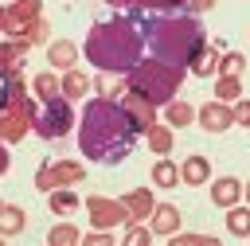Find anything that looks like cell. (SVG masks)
<instances>
[{"label": "cell", "instance_id": "obj_1", "mask_svg": "<svg viewBox=\"0 0 250 246\" xmlns=\"http://www.w3.org/2000/svg\"><path fill=\"white\" fill-rule=\"evenodd\" d=\"M137 144V125L129 121V113L117 105V98H94L82 109V125H78V148L86 160L94 164H117L133 152Z\"/></svg>", "mask_w": 250, "mask_h": 246}, {"label": "cell", "instance_id": "obj_2", "mask_svg": "<svg viewBox=\"0 0 250 246\" xmlns=\"http://www.w3.org/2000/svg\"><path fill=\"white\" fill-rule=\"evenodd\" d=\"M86 59L102 70V74H125L133 62L145 59V27L137 16H113L90 27L86 43H82Z\"/></svg>", "mask_w": 250, "mask_h": 246}, {"label": "cell", "instance_id": "obj_3", "mask_svg": "<svg viewBox=\"0 0 250 246\" xmlns=\"http://www.w3.org/2000/svg\"><path fill=\"white\" fill-rule=\"evenodd\" d=\"M145 27V51H152V59L184 66L207 47V31L199 27V20L191 12H176V16H137Z\"/></svg>", "mask_w": 250, "mask_h": 246}, {"label": "cell", "instance_id": "obj_4", "mask_svg": "<svg viewBox=\"0 0 250 246\" xmlns=\"http://www.w3.org/2000/svg\"><path fill=\"white\" fill-rule=\"evenodd\" d=\"M4 82H8V94H4V102H0V141H4V144H16V141H23V137L31 133L39 105H35V98L27 94L20 66L4 70Z\"/></svg>", "mask_w": 250, "mask_h": 246}, {"label": "cell", "instance_id": "obj_5", "mask_svg": "<svg viewBox=\"0 0 250 246\" xmlns=\"http://www.w3.org/2000/svg\"><path fill=\"white\" fill-rule=\"evenodd\" d=\"M180 82H184V66L160 62V59H141L125 70V90L141 94L152 105L172 102V94H180Z\"/></svg>", "mask_w": 250, "mask_h": 246}, {"label": "cell", "instance_id": "obj_6", "mask_svg": "<svg viewBox=\"0 0 250 246\" xmlns=\"http://www.w3.org/2000/svg\"><path fill=\"white\" fill-rule=\"evenodd\" d=\"M70 125H74V109H70V102H66L62 94H55V98H47V102H43V109L35 113L31 133H35V137H43V141H59V137H66V133H70Z\"/></svg>", "mask_w": 250, "mask_h": 246}, {"label": "cell", "instance_id": "obj_7", "mask_svg": "<svg viewBox=\"0 0 250 246\" xmlns=\"http://www.w3.org/2000/svg\"><path fill=\"white\" fill-rule=\"evenodd\" d=\"M86 180V168L78 160H43L35 172V187L39 191H55V187H74Z\"/></svg>", "mask_w": 250, "mask_h": 246}, {"label": "cell", "instance_id": "obj_8", "mask_svg": "<svg viewBox=\"0 0 250 246\" xmlns=\"http://www.w3.org/2000/svg\"><path fill=\"white\" fill-rule=\"evenodd\" d=\"M86 211H90V223L102 226V230H113L121 223H129V211L121 199H105V195H90L86 199Z\"/></svg>", "mask_w": 250, "mask_h": 246}, {"label": "cell", "instance_id": "obj_9", "mask_svg": "<svg viewBox=\"0 0 250 246\" xmlns=\"http://www.w3.org/2000/svg\"><path fill=\"white\" fill-rule=\"evenodd\" d=\"M4 12H8V39H20L43 16V0H12Z\"/></svg>", "mask_w": 250, "mask_h": 246}, {"label": "cell", "instance_id": "obj_10", "mask_svg": "<svg viewBox=\"0 0 250 246\" xmlns=\"http://www.w3.org/2000/svg\"><path fill=\"white\" fill-rule=\"evenodd\" d=\"M117 105L129 113V121L137 125V133H145L148 125H156V105H152V102H145L141 94H133V90H121Z\"/></svg>", "mask_w": 250, "mask_h": 246}, {"label": "cell", "instance_id": "obj_11", "mask_svg": "<svg viewBox=\"0 0 250 246\" xmlns=\"http://www.w3.org/2000/svg\"><path fill=\"white\" fill-rule=\"evenodd\" d=\"M195 121H199L207 133H227V129L234 125V113H230V105H227V102L211 98V102H203V105L195 109Z\"/></svg>", "mask_w": 250, "mask_h": 246}, {"label": "cell", "instance_id": "obj_12", "mask_svg": "<svg viewBox=\"0 0 250 246\" xmlns=\"http://www.w3.org/2000/svg\"><path fill=\"white\" fill-rule=\"evenodd\" d=\"M148 230H152V238H168L172 230H180V207H172V203H152V211H148Z\"/></svg>", "mask_w": 250, "mask_h": 246}, {"label": "cell", "instance_id": "obj_13", "mask_svg": "<svg viewBox=\"0 0 250 246\" xmlns=\"http://www.w3.org/2000/svg\"><path fill=\"white\" fill-rule=\"evenodd\" d=\"M242 191H246V187H242V180H238V176H219V180L211 184V203L227 211V207L242 203Z\"/></svg>", "mask_w": 250, "mask_h": 246}, {"label": "cell", "instance_id": "obj_14", "mask_svg": "<svg viewBox=\"0 0 250 246\" xmlns=\"http://www.w3.org/2000/svg\"><path fill=\"white\" fill-rule=\"evenodd\" d=\"M121 203H125V211H129V223H145L148 211H152V203H156V195H152L148 187H133V191L121 195Z\"/></svg>", "mask_w": 250, "mask_h": 246}, {"label": "cell", "instance_id": "obj_15", "mask_svg": "<svg viewBox=\"0 0 250 246\" xmlns=\"http://www.w3.org/2000/svg\"><path fill=\"white\" fill-rule=\"evenodd\" d=\"M176 172H180V180H184L188 187H199V184L211 180V160H207V156H188Z\"/></svg>", "mask_w": 250, "mask_h": 246}, {"label": "cell", "instance_id": "obj_16", "mask_svg": "<svg viewBox=\"0 0 250 246\" xmlns=\"http://www.w3.org/2000/svg\"><path fill=\"white\" fill-rule=\"evenodd\" d=\"M219 47H223L219 39H215V43H207V47H203V51L188 62V70H191L195 78H211V74L219 70Z\"/></svg>", "mask_w": 250, "mask_h": 246}, {"label": "cell", "instance_id": "obj_17", "mask_svg": "<svg viewBox=\"0 0 250 246\" xmlns=\"http://www.w3.org/2000/svg\"><path fill=\"white\" fill-rule=\"evenodd\" d=\"M59 94H62L66 102L86 98V94H90V78H86L78 66H70V70H62V78H59Z\"/></svg>", "mask_w": 250, "mask_h": 246}, {"label": "cell", "instance_id": "obj_18", "mask_svg": "<svg viewBox=\"0 0 250 246\" xmlns=\"http://www.w3.org/2000/svg\"><path fill=\"white\" fill-rule=\"evenodd\" d=\"M47 62L59 66V70H70L78 62V47L70 39H55V43H47Z\"/></svg>", "mask_w": 250, "mask_h": 246}, {"label": "cell", "instance_id": "obj_19", "mask_svg": "<svg viewBox=\"0 0 250 246\" xmlns=\"http://www.w3.org/2000/svg\"><path fill=\"white\" fill-rule=\"evenodd\" d=\"M23 226H27L23 207H16V203H0V234H4V238H16V234H23Z\"/></svg>", "mask_w": 250, "mask_h": 246}, {"label": "cell", "instance_id": "obj_20", "mask_svg": "<svg viewBox=\"0 0 250 246\" xmlns=\"http://www.w3.org/2000/svg\"><path fill=\"white\" fill-rule=\"evenodd\" d=\"M195 121V105L191 102H164V125H176V129H184V125H191Z\"/></svg>", "mask_w": 250, "mask_h": 246}, {"label": "cell", "instance_id": "obj_21", "mask_svg": "<svg viewBox=\"0 0 250 246\" xmlns=\"http://www.w3.org/2000/svg\"><path fill=\"white\" fill-rule=\"evenodd\" d=\"M145 137H148V148H152V156H168L172 152V125H148L145 129Z\"/></svg>", "mask_w": 250, "mask_h": 246}, {"label": "cell", "instance_id": "obj_22", "mask_svg": "<svg viewBox=\"0 0 250 246\" xmlns=\"http://www.w3.org/2000/svg\"><path fill=\"white\" fill-rule=\"evenodd\" d=\"M148 176H152L156 187H176V184H180V172H176V164H172L168 156H156V164H152Z\"/></svg>", "mask_w": 250, "mask_h": 246}, {"label": "cell", "instance_id": "obj_23", "mask_svg": "<svg viewBox=\"0 0 250 246\" xmlns=\"http://www.w3.org/2000/svg\"><path fill=\"white\" fill-rule=\"evenodd\" d=\"M227 230H230L234 238H246V234H250V211H246L242 203L227 207Z\"/></svg>", "mask_w": 250, "mask_h": 246}, {"label": "cell", "instance_id": "obj_24", "mask_svg": "<svg viewBox=\"0 0 250 246\" xmlns=\"http://www.w3.org/2000/svg\"><path fill=\"white\" fill-rule=\"evenodd\" d=\"M47 203H51L55 215H66V211L78 207V195H74V187H55V191H47Z\"/></svg>", "mask_w": 250, "mask_h": 246}, {"label": "cell", "instance_id": "obj_25", "mask_svg": "<svg viewBox=\"0 0 250 246\" xmlns=\"http://www.w3.org/2000/svg\"><path fill=\"white\" fill-rule=\"evenodd\" d=\"M215 94H219V102H238L242 98V78H234V74H219V82H215Z\"/></svg>", "mask_w": 250, "mask_h": 246}, {"label": "cell", "instance_id": "obj_26", "mask_svg": "<svg viewBox=\"0 0 250 246\" xmlns=\"http://www.w3.org/2000/svg\"><path fill=\"white\" fill-rule=\"evenodd\" d=\"M31 90H35V98H43V102H47V98H55V94H59V78H55L51 70H43V74H35V78H31Z\"/></svg>", "mask_w": 250, "mask_h": 246}, {"label": "cell", "instance_id": "obj_27", "mask_svg": "<svg viewBox=\"0 0 250 246\" xmlns=\"http://www.w3.org/2000/svg\"><path fill=\"white\" fill-rule=\"evenodd\" d=\"M78 238H82V234H78L70 223H59V226H51V234H47V242H51V246H78Z\"/></svg>", "mask_w": 250, "mask_h": 246}, {"label": "cell", "instance_id": "obj_28", "mask_svg": "<svg viewBox=\"0 0 250 246\" xmlns=\"http://www.w3.org/2000/svg\"><path fill=\"white\" fill-rule=\"evenodd\" d=\"M125 242L129 246H152L156 238H152V230L145 223H125Z\"/></svg>", "mask_w": 250, "mask_h": 246}, {"label": "cell", "instance_id": "obj_29", "mask_svg": "<svg viewBox=\"0 0 250 246\" xmlns=\"http://www.w3.org/2000/svg\"><path fill=\"white\" fill-rule=\"evenodd\" d=\"M242 66H246V55H242V51H227V55L219 59V70H215V74H234V78H238Z\"/></svg>", "mask_w": 250, "mask_h": 246}, {"label": "cell", "instance_id": "obj_30", "mask_svg": "<svg viewBox=\"0 0 250 246\" xmlns=\"http://www.w3.org/2000/svg\"><path fill=\"white\" fill-rule=\"evenodd\" d=\"M125 90V74H105V78H98V94L102 98H117Z\"/></svg>", "mask_w": 250, "mask_h": 246}, {"label": "cell", "instance_id": "obj_31", "mask_svg": "<svg viewBox=\"0 0 250 246\" xmlns=\"http://www.w3.org/2000/svg\"><path fill=\"white\" fill-rule=\"evenodd\" d=\"M47 31H51V27H47V20L39 16V20H35V23H31V27H27L23 35H20V39H23L27 47H35V43H47Z\"/></svg>", "mask_w": 250, "mask_h": 246}, {"label": "cell", "instance_id": "obj_32", "mask_svg": "<svg viewBox=\"0 0 250 246\" xmlns=\"http://www.w3.org/2000/svg\"><path fill=\"white\" fill-rule=\"evenodd\" d=\"M168 242H172V246H211L215 238H211V234H180V230H172Z\"/></svg>", "mask_w": 250, "mask_h": 246}, {"label": "cell", "instance_id": "obj_33", "mask_svg": "<svg viewBox=\"0 0 250 246\" xmlns=\"http://www.w3.org/2000/svg\"><path fill=\"white\" fill-rule=\"evenodd\" d=\"M78 242H86V246H113L117 238H113L109 230H102V226H94V230H90V234H82Z\"/></svg>", "mask_w": 250, "mask_h": 246}, {"label": "cell", "instance_id": "obj_34", "mask_svg": "<svg viewBox=\"0 0 250 246\" xmlns=\"http://www.w3.org/2000/svg\"><path fill=\"white\" fill-rule=\"evenodd\" d=\"M230 113H234V125H246V121H250V102H246V98L230 102Z\"/></svg>", "mask_w": 250, "mask_h": 246}, {"label": "cell", "instance_id": "obj_35", "mask_svg": "<svg viewBox=\"0 0 250 246\" xmlns=\"http://www.w3.org/2000/svg\"><path fill=\"white\" fill-rule=\"evenodd\" d=\"M184 4H188V12H191V16H199V12H211V8H215V0H184Z\"/></svg>", "mask_w": 250, "mask_h": 246}, {"label": "cell", "instance_id": "obj_36", "mask_svg": "<svg viewBox=\"0 0 250 246\" xmlns=\"http://www.w3.org/2000/svg\"><path fill=\"white\" fill-rule=\"evenodd\" d=\"M8 168H12V156H8V144H4V141H0V176H4V172H8Z\"/></svg>", "mask_w": 250, "mask_h": 246}, {"label": "cell", "instance_id": "obj_37", "mask_svg": "<svg viewBox=\"0 0 250 246\" xmlns=\"http://www.w3.org/2000/svg\"><path fill=\"white\" fill-rule=\"evenodd\" d=\"M4 94H8V82H4V74H0V102H4Z\"/></svg>", "mask_w": 250, "mask_h": 246}, {"label": "cell", "instance_id": "obj_38", "mask_svg": "<svg viewBox=\"0 0 250 246\" xmlns=\"http://www.w3.org/2000/svg\"><path fill=\"white\" fill-rule=\"evenodd\" d=\"M4 242H8V238H4V234H0V246H4Z\"/></svg>", "mask_w": 250, "mask_h": 246}, {"label": "cell", "instance_id": "obj_39", "mask_svg": "<svg viewBox=\"0 0 250 246\" xmlns=\"http://www.w3.org/2000/svg\"><path fill=\"white\" fill-rule=\"evenodd\" d=\"M0 203H4V199H0Z\"/></svg>", "mask_w": 250, "mask_h": 246}]
</instances>
